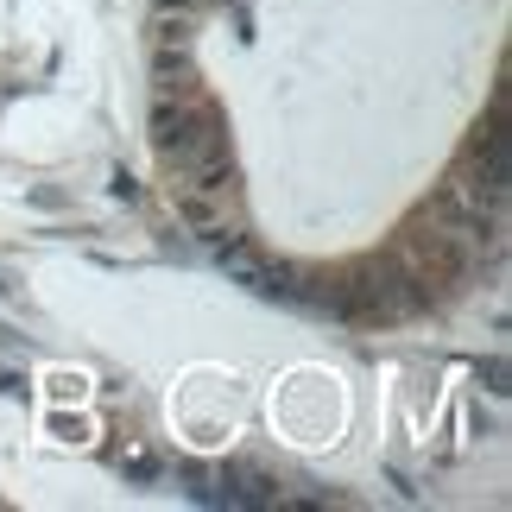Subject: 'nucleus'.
Wrapping results in <instances>:
<instances>
[{
  "instance_id": "obj_1",
  "label": "nucleus",
  "mask_w": 512,
  "mask_h": 512,
  "mask_svg": "<svg viewBox=\"0 0 512 512\" xmlns=\"http://www.w3.org/2000/svg\"><path fill=\"white\" fill-rule=\"evenodd\" d=\"M392 260H399L411 279L424 285L430 304H449V298H462V291H475L481 266H487L475 234H456L449 222H437V215H424V209L399 228V241H392Z\"/></svg>"
},
{
  "instance_id": "obj_2",
  "label": "nucleus",
  "mask_w": 512,
  "mask_h": 512,
  "mask_svg": "<svg viewBox=\"0 0 512 512\" xmlns=\"http://www.w3.org/2000/svg\"><path fill=\"white\" fill-rule=\"evenodd\" d=\"M152 152L171 177H190L215 159H228V121L215 102H152Z\"/></svg>"
},
{
  "instance_id": "obj_3",
  "label": "nucleus",
  "mask_w": 512,
  "mask_h": 512,
  "mask_svg": "<svg viewBox=\"0 0 512 512\" xmlns=\"http://www.w3.org/2000/svg\"><path fill=\"white\" fill-rule=\"evenodd\" d=\"M171 203L177 215H184L190 234H203V241H234V234H247V215H241V171H234V159H215L203 171L177 177L171 184Z\"/></svg>"
},
{
  "instance_id": "obj_4",
  "label": "nucleus",
  "mask_w": 512,
  "mask_h": 512,
  "mask_svg": "<svg viewBox=\"0 0 512 512\" xmlns=\"http://www.w3.org/2000/svg\"><path fill=\"white\" fill-rule=\"evenodd\" d=\"M215 266H222L234 285L260 291V298H285V304H304V285H298V272H291L285 260H266V253L253 247L247 234H234V241H215Z\"/></svg>"
},
{
  "instance_id": "obj_5",
  "label": "nucleus",
  "mask_w": 512,
  "mask_h": 512,
  "mask_svg": "<svg viewBox=\"0 0 512 512\" xmlns=\"http://www.w3.org/2000/svg\"><path fill=\"white\" fill-rule=\"evenodd\" d=\"M203 76H196L190 51H152V102H196Z\"/></svg>"
},
{
  "instance_id": "obj_6",
  "label": "nucleus",
  "mask_w": 512,
  "mask_h": 512,
  "mask_svg": "<svg viewBox=\"0 0 512 512\" xmlns=\"http://www.w3.org/2000/svg\"><path fill=\"white\" fill-rule=\"evenodd\" d=\"M215 481H222V487H215V500H234V506H266V500H279V481H272L266 468H253V462H228Z\"/></svg>"
},
{
  "instance_id": "obj_7",
  "label": "nucleus",
  "mask_w": 512,
  "mask_h": 512,
  "mask_svg": "<svg viewBox=\"0 0 512 512\" xmlns=\"http://www.w3.org/2000/svg\"><path fill=\"white\" fill-rule=\"evenodd\" d=\"M196 26H203V13L196 7H177V0H159L152 7V51H190L196 45Z\"/></svg>"
},
{
  "instance_id": "obj_8",
  "label": "nucleus",
  "mask_w": 512,
  "mask_h": 512,
  "mask_svg": "<svg viewBox=\"0 0 512 512\" xmlns=\"http://www.w3.org/2000/svg\"><path fill=\"white\" fill-rule=\"evenodd\" d=\"M121 468H127V475H140V481H152V475H159V462H152V456H140V449H133V456H121Z\"/></svg>"
},
{
  "instance_id": "obj_9",
  "label": "nucleus",
  "mask_w": 512,
  "mask_h": 512,
  "mask_svg": "<svg viewBox=\"0 0 512 512\" xmlns=\"http://www.w3.org/2000/svg\"><path fill=\"white\" fill-rule=\"evenodd\" d=\"M177 7H196V13H209V7H215V0H177Z\"/></svg>"
}]
</instances>
